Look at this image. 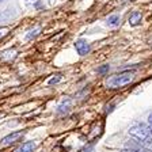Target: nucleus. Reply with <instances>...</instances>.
Segmentation results:
<instances>
[{
  "instance_id": "nucleus-3",
  "label": "nucleus",
  "mask_w": 152,
  "mask_h": 152,
  "mask_svg": "<svg viewBox=\"0 0 152 152\" xmlns=\"http://www.w3.org/2000/svg\"><path fill=\"white\" fill-rule=\"evenodd\" d=\"M25 136V132H14L8 136L3 137L1 141H0V147H7V145H11V144H15L16 141H20Z\"/></svg>"
},
{
  "instance_id": "nucleus-13",
  "label": "nucleus",
  "mask_w": 152,
  "mask_h": 152,
  "mask_svg": "<svg viewBox=\"0 0 152 152\" xmlns=\"http://www.w3.org/2000/svg\"><path fill=\"white\" fill-rule=\"evenodd\" d=\"M109 69H110L109 65H103V66H101V68H98V73H102V75H103V73H106Z\"/></svg>"
},
{
  "instance_id": "nucleus-15",
  "label": "nucleus",
  "mask_w": 152,
  "mask_h": 152,
  "mask_svg": "<svg viewBox=\"0 0 152 152\" xmlns=\"http://www.w3.org/2000/svg\"><path fill=\"white\" fill-rule=\"evenodd\" d=\"M83 151H84V152H92V151H94V147L88 145V147H86V148H83Z\"/></svg>"
},
{
  "instance_id": "nucleus-14",
  "label": "nucleus",
  "mask_w": 152,
  "mask_h": 152,
  "mask_svg": "<svg viewBox=\"0 0 152 152\" xmlns=\"http://www.w3.org/2000/svg\"><path fill=\"white\" fill-rule=\"evenodd\" d=\"M7 31H8V28H7V27H1V28H0V38H3L4 35L7 34Z\"/></svg>"
},
{
  "instance_id": "nucleus-5",
  "label": "nucleus",
  "mask_w": 152,
  "mask_h": 152,
  "mask_svg": "<svg viewBox=\"0 0 152 152\" xmlns=\"http://www.w3.org/2000/svg\"><path fill=\"white\" fill-rule=\"evenodd\" d=\"M16 57V49H7L0 53V60L3 61H11Z\"/></svg>"
},
{
  "instance_id": "nucleus-9",
  "label": "nucleus",
  "mask_w": 152,
  "mask_h": 152,
  "mask_svg": "<svg viewBox=\"0 0 152 152\" xmlns=\"http://www.w3.org/2000/svg\"><path fill=\"white\" fill-rule=\"evenodd\" d=\"M118 25H120V16L118 15H110L107 18V26L114 27V26H118Z\"/></svg>"
},
{
  "instance_id": "nucleus-11",
  "label": "nucleus",
  "mask_w": 152,
  "mask_h": 152,
  "mask_svg": "<svg viewBox=\"0 0 152 152\" xmlns=\"http://www.w3.org/2000/svg\"><path fill=\"white\" fill-rule=\"evenodd\" d=\"M68 109H69V101H66V103L64 102V103H61L58 107H57V113H63V111H68Z\"/></svg>"
},
{
  "instance_id": "nucleus-12",
  "label": "nucleus",
  "mask_w": 152,
  "mask_h": 152,
  "mask_svg": "<svg viewBox=\"0 0 152 152\" xmlns=\"http://www.w3.org/2000/svg\"><path fill=\"white\" fill-rule=\"evenodd\" d=\"M60 80H61V75L60 73H57V75H54L53 77H50V79L48 80V84H50V86L52 84H57Z\"/></svg>"
},
{
  "instance_id": "nucleus-4",
  "label": "nucleus",
  "mask_w": 152,
  "mask_h": 152,
  "mask_svg": "<svg viewBox=\"0 0 152 152\" xmlns=\"http://www.w3.org/2000/svg\"><path fill=\"white\" fill-rule=\"evenodd\" d=\"M75 48H76V52H77L80 56H86V54L91 50L90 44L86 41V39H77V41L75 42Z\"/></svg>"
},
{
  "instance_id": "nucleus-10",
  "label": "nucleus",
  "mask_w": 152,
  "mask_h": 152,
  "mask_svg": "<svg viewBox=\"0 0 152 152\" xmlns=\"http://www.w3.org/2000/svg\"><path fill=\"white\" fill-rule=\"evenodd\" d=\"M39 31H41V27H34L33 30H30V31H28L27 35H26V39H31V38H35L38 34H39Z\"/></svg>"
},
{
  "instance_id": "nucleus-2",
  "label": "nucleus",
  "mask_w": 152,
  "mask_h": 152,
  "mask_svg": "<svg viewBox=\"0 0 152 152\" xmlns=\"http://www.w3.org/2000/svg\"><path fill=\"white\" fill-rule=\"evenodd\" d=\"M129 134L133 139H136L137 141H147L149 139L148 126L144 124H134L129 129Z\"/></svg>"
},
{
  "instance_id": "nucleus-1",
  "label": "nucleus",
  "mask_w": 152,
  "mask_h": 152,
  "mask_svg": "<svg viewBox=\"0 0 152 152\" xmlns=\"http://www.w3.org/2000/svg\"><path fill=\"white\" fill-rule=\"evenodd\" d=\"M134 77V73L133 72H121L117 75L110 76L107 80H106V86L109 88H122L126 84H129L130 82Z\"/></svg>"
},
{
  "instance_id": "nucleus-18",
  "label": "nucleus",
  "mask_w": 152,
  "mask_h": 152,
  "mask_svg": "<svg viewBox=\"0 0 152 152\" xmlns=\"http://www.w3.org/2000/svg\"><path fill=\"white\" fill-rule=\"evenodd\" d=\"M1 1H4V0H0V3H1Z\"/></svg>"
},
{
  "instance_id": "nucleus-8",
  "label": "nucleus",
  "mask_w": 152,
  "mask_h": 152,
  "mask_svg": "<svg viewBox=\"0 0 152 152\" xmlns=\"http://www.w3.org/2000/svg\"><path fill=\"white\" fill-rule=\"evenodd\" d=\"M121 152H152V151L151 149H148V148H144V147H141V145H137V147L125 148V149H122Z\"/></svg>"
},
{
  "instance_id": "nucleus-7",
  "label": "nucleus",
  "mask_w": 152,
  "mask_h": 152,
  "mask_svg": "<svg viewBox=\"0 0 152 152\" xmlns=\"http://www.w3.org/2000/svg\"><path fill=\"white\" fill-rule=\"evenodd\" d=\"M35 148V142L34 141H26L22 144V147L18 149V152H33Z\"/></svg>"
},
{
  "instance_id": "nucleus-17",
  "label": "nucleus",
  "mask_w": 152,
  "mask_h": 152,
  "mask_svg": "<svg viewBox=\"0 0 152 152\" xmlns=\"http://www.w3.org/2000/svg\"><path fill=\"white\" fill-rule=\"evenodd\" d=\"M148 124H149V125H152V113L148 115Z\"/></svg>"
},
{
  "instance_id": "nucleus-6",
  "label": "nucleus",
  "mask_w": 152,
  "mask_h": 152,
  "mask_svg": "<svg viewBox=\"0 0 152 152\" xmlns=\"http://www.w3.org/2000/svg\"><path fill=\"white\" fill-rule=\"evenodd\" d=\"M141 12H139V11H133L132 14L129 15V18H128V20H129V25L130 26H137L140 25V22H141Z\"/></svg>"
},
{
  "instance_id": "nucleus-16",
  "label": "nucleus",
  "mask_w": 152,
  "mask_h": 152,
  "mask_svg": "<svg viewBox=\"0 0 152 152\" xmlns=\"http://www.w3.org/2000/svg\"><path fill=\"white\" fill-rule=\"evenodd\" d=\"M148 134H149V139L152 140V125H148Z\"/></svg>"
}]
</instances>
